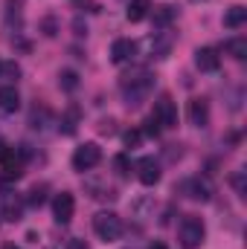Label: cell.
<instances>
[{"label": "cell", "instance_id": "6da1fadb", "mask_svg": "<svg viewBox=\"0 0 247 249\" xmlns=\"http://www.w3.org/2000/svg\"><path fill=\"white\" fill-rule=\"evenodd\" d=\"M154 90V75L148 70H137V72H128L123 75V99L128 107H140Z\"/></svg>", "mask_w": 247, "mask_h": 249}, {"label": "cell", "instance_id": "7a4b0ae2", "mask_svg": "<svg viewBox=\"0 0 247 249\" xmlns=\"http://www.w3.org/2000/svg\"><path fill=\"white\" fill-rule=\"evenodd\" d=\"M178 238H181L184 249H198L204 244V238H206L204 220H201L198 214H184V220H181V226H178Z\"/></svg>", "mask_w": 247, "mask_h": 249}, {"label": "cell", "instance_id": "3957f363", "mask_svg": "<svg viewBox=\"0 0 247 249\" xmlns=\"http://www.w3.org/2000/svg\"><path fill=\"white\" fill-rule=\"evenodd\" d=\"M93 232L99 235V241L111 244V241H117V238L123 235V220H120L114 212H99V214L93 217Z\"/></svg>", "mask_w": 247, "mask_h": 249}, {"label": "cell", "instance_id": "277c9868", "mask_svg": "<svg viewBox=\"0 0 247 249\" xmlns=\"http://www.w3.org/2000/svg\"><path fill=\"white\" fill-rule=\"evenodd\" d=\"M102 162V148L96 142H84L73 151V168L76 171H90Z\"/></svg>", "mask_w": 247, "mask_h": 249}, {"label": "cell", "instance_id": "5b68a950", "mask_svg": "<svg viewBox=\"0 0 247 249\" xmlns=\"http://www.w3.org/2000/svg\"><path fill=\"white\" fill-rule=\"evenodd\" d=\"M151 119L160 124V127H178V105H175V99L172 96H160L154 102Z\"/></svg>", "mask_w": 247, "mask_h": 249}, {"label": "cell", "instance_id": "8992f818", "mask_svg": "<svg viewBox=\"0 0 247 249\" xmlns=\"http://www.w3.org/2000/svg\"><path fill=\"white\" fill-rule=\"evenodd\" d=\"M0 217L9 223H18L23 217V200L15 191H0Z\"/></svg>", "mask_w": 247, "mask_h": 249}, {"label": "cell", "instance_id": "52a82bcc", "mask_svg": "<svg viewBox=\"0 0 247 249\" xmlns=\"http://www.w3.org/2000/svg\"><path fill=\"white\" fill-rule=\"evenodd\" d=\"M53 214H56L59 223H70V220H73V214H76V197H73L70 191L56 194V200H53Z\"/></svg>", "mask_w": 247, "mask_h": 249}, {"label": "cell", "instance_id": "ba28073f", "mask_svg": "<svg viewBox=\"0 0 247 249\" xmlns=\"http://www.w3.org/2000/svg\"><path fill=\"white\" fill-rule=\"evenodd\" d=\"M137 180H140L143 186H157V183H160V165H157L154 157H143V160L137 162Z\"/></svg>", "mask_w": 247, "mask_h": 249}, {"label": "cell", "instance_id": "9c48e42d", "mask_svg": "<svg viewBox=\"0 0 247 249\" xmlns=\"http://www.w3.org/2000/svg\"><path fill=\"white\" fill-rule=\"evenodd\" d=\"M134 55H137V44L131 38H117L111 44V61L114 64H125V61H131Z\"/></svg>", "mask_w": 247, "mask_h": 249}, {"label": "cell", "instance_id": "30bf717a", "mask_svg": "<svg viewBox=\"0 0 247 249\" xmlns=\"http://www.w3.org/2000/svg\"><path fill=\"white\" fill-rule=\"evenodd\" d=\"M184 191H186V197L201 200V203H206V200L212 197V186H209V180H204V177H192V180H186Z\"/></svg>", "mask_w": 247, "mask_h": 249}, {"label": "cell", "instance_id": "8fae6325", "mask_svg": "<svg viewBox=\"0 0 247 249\" xmlns=\"http://www.w3.org/2000/svg\"><path fill=\"white\" fill-rule=\"evenodd\" d=\"M218 64H221V58H218V53H215L212 47H201V50H195V67H198L201 72H215Z\"/></svg>", "mask_w": 247, "mask_h": 249}, {"label": "cell", "instance_id": "7c38bea8", "mask_svg": "<svg viewBox=\"0 0 247 249\" xmlns=\"http://www.w3.org/2000/svg\"><path fill=\"white\" fill-rule=\"evenodd\" d=\"M189 122L195 127H206L209 124V102L206 99H192L189 102Z\"/></svg>", "mask_w": 247, "mask_h": 249}, {"label": "cell", "instance_id": "4fadbf2b", "mask_svg": "<svg viewBox=\"0 0 247 249\" xmlns=\"http://www.w3.org/2000/svg\"><path fill=\"white\" fill-rule=\"evenodd\" d=\"M18 107H21V93L15 90V84H3L0 87V110L15 113Z\"/></svg>", "mask_w": 247, "mask_h": 249}, {"label": "cell", "instance_id": "5bb4252c", "mask_svg": "<svg viewBox=\"0 0 247 249\" xmlns=\"http://www.w3.org/2000/svg\"><path fill=\"white\" fill-rule=\"evenodd\" d=\"M148 9H151V0H131L125 15H128V20H131V23H140V20L148 15Z\"/></svg>", "mask_w": 247, "mask_h": 249}, {"label": "cell", "instance_id": "9a60e30c", "mask_svg": "<svg viewBox=\"0 0 247 249\" xmlns=\"http://www.w3.org/2000/svg\"><path fill=\"white\" fill-rule=\"evenodd\" d=\"M245 20H247V9L245 6H230L227 15H224V26H227V29H239Z\"/></svg>", "mask_w": 247, "mask_h": 249}, {"label": "cell", "instance_id": "2e32d148", "mask_svg": "<svg viewBox=\"0 0 247 249\" xmlns=\"http://www.w3.org/2000/svg\"><path fill=\"white\" fill-rule=\"evenodd\" d=\"M227 55H233L236 61H245L247 58V38H233V41H227Z\"/></svg>", "mask_w": 247, "mask_h": 249}, {"label": "cell", "instance_id": "e0dca14e", "mask_svg": "<svg viewBox=\"0 0 247 249\" xmlns=\"http://www.w3.org/2000/svg\"><path fill=\"white\" fill-rule=\"evenodd\" d=\"M175 20V9L172 6H157L154 9V26H169Z\"/></svg>", "mask_w": 247, "mask_h": 249}, {"label": "cell", "instance_id": "ac0fdd59", "mask_svg": "<svg viewBox=\"0 0 247 249\" xmlns=\"http://www.w3.org/2000/svg\"><path fill=\"white\" fill-rule=\"evenodd\" d=\"M59 84H62L64 90H70V93H73V90L79 87V75H76L73 70H62V75H59Z\"/></svg>", "mask_w": 247, "mask_h": 249}, {"label": "cell", "instance_id": "d6986e66", "mask_svg": "<svg viewBox=\"0 0 247 249\" xmlns=\"http://www.w3.org/2000/svg\"><path fill=\"white\" fill-rule=\"evenodd\" d=\"M125 148H137L140 142H143V130H137V127H131V130H125Z\"/></svg>", "mask_w": 247, "mask_h": 249}, {"label": "cell", "instance_id": "ffe728a7", "mask_svg": "<svg viewBox=\"0 0 247 249\" xmlns=\"http://www.w3.org/2000/svg\"><path fill=\"white\" fill-rule=\"evenodd\" d=\"M114 168H117V174H120V177H128L131 165H128V157H125V154H117V157H114Z\"/></svg>", "mask_w": 247, "mask_h": 249}, {"label": "cell", "instance_id": "44dd1931", "mask_svg": "<svg viewBox=\"0 0 247 249\" xmlns=\"http://www.w3.org/2000/svg\"><path fill=\"white\" fill-rule=\"evenodd\" d=\"M44 191H47L44 186L32 188V191H29V206H41V203H44Z\"/></svg>", "mask_w": 247, "mask_h": 249}, {"label": "cell", "instance_id": "7402d4cb", "mask_svg": "<svg viewBox=\"0 0 247 249\" xmlns=\"http://www.w3.org/2000/svg\"><path fill=\"white\" fill-rule=\"evenodd\" d=\"M62 124H64V133H73L76 130V107L67 113V119H62Z\"/></svg>", "mask_w": 247, "mask_h": 249}, {"label": "cell", "instance_id": "603a6c76", "mask_svg": "<svg viewBox=\"0 0 247 249\" xmlns=\"http://www.w3.org/2000/svg\"><path fill=\"white\" fill-rule=\"evenodd\" d=\"M233 186H236V191H239V194L245 197V171H239V174L233 177Z\"/></svg>", "mask_w": 247, "mask_h": 249}, {"label": "cell", "instance_id": "cb8c5ba5", "mask_svg": "<svg viewBox=\"0 0 247 249\" xmlns=\"http://www.w3.org/2000/svg\"><path fill=\"white\" fill-rule=\"evenodd\" d=\"M145 133H148V136H160V124L154 122V119H148V122H145Z\"/></svg>", "mask_w": 247, "mask_h": 249}, {"label": "cell", "instance_id": "d4e9b609", "mask_svg": "<svg viewBox=\"0 0 247 249\" xmlns=\"http://www.w3.org/2000/svg\"><path fill=\"white\" fill-rule=\"evenodd\" d=\"M44 35H47V38H53V35H56V20H53V18H47V20H44Z\"/></svg>", "mask_w": 247, "mask_h": 249}, {"label": "cell", "instance_id": "484cf974", "mask_svg": "<svg viewBox=\"0 0 247 249\" xmlns=\"http://www.w3.org/2000/svg\"><path fill=\"white\" fill-rule=\"evenodd\" d=\"M70 249H90V247H87L84 241H76V238H73V241H70Z\"/></svg>", "mask_w": 247, "mask_h": 249}, {"label": "cell", "instance_id": "4316f807", "mask_svg": "<svg viewBox=\"0 0 247 249\" xmlns=\"http://www.w3.org/2000/svg\"><path fill=\"white\" fill-rule=\"evenodd\" d=\"M6 154H9V148H6V142L0 139V160H6Z\"/></svg>", "mask_w": 247, "mask_h": 249}, {"label": "cell", "instance_id": "83f0119b", "mask_svg": "<svg viewBox=\"0 0 247 249\" xmlns=\"http://www.w3.org/2000/svg\"><path fill=\"white\" fill-rule=\"evenodd\" d=\"M73 3H76V6H90V9H93V0H73Z\"/></svg>", "mask_w": 247, "mask_h": 249}, {"label": "cell", "instance_id": "f1b7e54d", "mask_svg": "<svg viewBox=\"0 0 247 249\" xmlns=\"http://www.w3.org/2000/svg\"><path fill=\"white\" fill-rule=\"evenodd\" d=\"M148 249H169V247H166L163 241H154V244H151V247H148Z\"/></svg>", "mask_w": 247, "mask_h": 249}, {"label": "cell", "instance_id": "f546056e", "mask_svg": "<svg viewBox=\"0 0 247 249\" xmlns=\"http://www.w3.org/2000/svg\"><path fill=\"white\" fill-rule=\"evenodd\" d=\"M0 249H21V247H15V244H3Z\"/></svg>", "mask_w": 247, "mask_h": 249}, {"label": "cell", "instance_id": "4dcf8cb0", "mask_svg": "<svg viewBox=\"0 0 247 249\" xmlns=\"http://www.w3.org/2000/svg\"><path fill=\"white\" fill-rule=\"evenodd\" d=\"M0 67H3V64H0Z\"/></svg>", "mask_w": 247, "mask_h": 249}]
</instances>
